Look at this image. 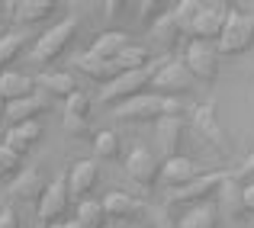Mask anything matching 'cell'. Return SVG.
I'll return each mask as SVG.
<instances>
[{
	"instance_id": "cell-1",
	"label": "cell",
	"mask_w": 254,
	"mask_h": 228,
	"mask_svg": "<svg viewBox=\"0 0 254 228\" xmlns=\"http://www.w3.org/2000/svg\"><path fill=\"white\" fill-rule=\"evenodd\" d=\"M251 49H254V16L242 13V10H232L229 19H225L222 36L216 39L219 58H235V55H245Z\"/></svg>"
},
{
	"instance_id": "cell-2",
	"label": "cell",
	"mask_w": 254,
	"mask_h": 228,
	"mask_svg": "<svg viewBox=\"0 0 254 228\" xmlns=\"http://www.w3.org/2000/svg\"><path fill=\"white\" fill-rule=\"evenodd\" d=\"M74 32H77V16H64L62 23L45 29L42 36H39V42L32 45V61L49 64V61H55V58H62L64 49L71 45V39H74Z\"/></svg>"
},
{
	"instance_id": "cell-3",
	"label": "cell",
	"mask_w": 254,
	"mask_h": 228,
	"mask_svg": "<svg viewBox=\"0 0 254 228\" xmlns=\"http://www.w3.org/2000/svg\"><path fill=\"white\" fill-rule=\"evenodd\" d=\"M229 13H232V6L225 3V0H209V3L203 0L196 19H193V26L187 29L190 42H216V39L222 36V29H225Z\"/></svg>"
},
{
	"instance_id": "cell-4",
	"label": "cell",
	"mask_w": 254,
	"mask_h": 228,
	"mask_svg": "<svg viewBox=\"0 0 254 228\" xmlns=\"http://www.w3.org/2000/svg\"><path fill=\"white\" fill-rule=\"evenodd\" d=\"M232 173H225V171H216V173H199L193 183H187V186H180V190H171V196H168V209H174V206H203V203H209V196H216L219 193V186L229 180Z\"/></svg>"
},
{
	"instance_id": "cell-5",
	"label": "cell",
	"mask_w": 254,
	"mask_h": 228,
	"mask_svg": "<svg viewBox=\"0 0 254 228\" xmlns=\"http://www.w3.org/2000/svg\"><path fill=\"white\" fill-rule=\"evenodd\" d=\"M190 80H203V84H212L219 77V52L216 42H190L184 49V61Z\"/></svg>"
},
{
	"instance_id": "cell-6",
	"label": "cell",
	"mask_w": 254,
	"mask_h": 228,
	"mask_svg": "<svg viewBox=\"0 0 254 228\" xmlns=\"http://www.w3.org/2000/svg\"><path fill=\"white\" fill-rule=\"evenodd\" d=\"M148 87H151V68L148 71H119L110 84L100 87V100L119 106V103H126V100L138 97V93H145Z\"/></svg>"
},
{
	"instance_id": "cell-7",
	"label": "cell",
	"mask_w": 254,
	"mask_h": 228,
	"mask_svg": "<svg viewBox=\"0 0 254 228\" xmlns=\"http://www.w3.org/2000/svg\"><path fill=\"white\" fill-rule=\"evenodd\" d=\"M36 209H39V222L42 225L64 222V212L71 209V190H68V177L64 173H58L52 183H45Z\"/></svg>"
},
{
	"instance_id": "cell-8",
	"label": "cell",
	"mask_w": 254,
	"mask_h": 228,
	"mask_svg": "<svg viewBox=\"0 0 254 228\" xmlns=\"http://www.w3.org/2000/svg\"><path fill=\"white\" fill-rule=\"evenodd\" d=\"M151 87H155L151 93H158V97H180L190 87V74L177 58H168L158 68H151Z\"/></svg>"
},
{
	"instance_id": "cell-9",
	"label": "cell",
	"mask_w": 254,
	"mask_h": 228,
	"mask_svg": "<svg viewBox=\"0 0 254 228\" xmlns=\"http://www.w3.org/2000/svg\"><path fill=\"white\" fill-rule=\"evenodd\" d=\"M161 103H164V97L145 90V93H138V97L119 103L113 113H116V119H123V122H158V119H161Z\"/></svg>"
},
{
	"instance_id": "cell-10",
	"label": "cell",
	"mask_w": 254,
	"mask_h": 228,
	"mask_svg": "<svg viewBox=\"0 0 254 228\" xmlns=\"http://www.w3.org/2000/svg\"><path fill=\"white\" fill-rule=\"evenodd\" d=\"M126 173H129L138 186L151 190V186L158 183V177H161V161H158V154L151 148L138 145V148H132L129 158H126Z\"/></svg>"
},
{
	"instance_id": "cell-11",
	"label": "cell",
	"mask_w": 254,
	"mask_h": 228,
	"mask_svg": "<svg viewBox=\"0 0 254 228\" xmlns=\"http://www.w3.org/2000/svg\"><path fill=\"white\" fill-rule=\"evenodd\" d=\"M68 177V190H71V199H90L93 186L100 183V161H90V158H81L71 164V171L64 173Z\"/></svg>"
},
{
	"instance_id": "cell-12",
	"label": "cell",
	"mask_w": 254,
	"mask_h": 228,
	"mask_svg": "<svg viewBox=\"0 0 254 228\" xmlns=\"http://www.w3.org/2000/svg\"><path fill=\"white\" fill-rule=\"evenodd\" d=\"M158 132H155V138H158V154H161L164 161H171V158H177L180 148H184V119H171V116H161L158 119Z\"/></svg>"
},
{
	"instance_id": "cell-13",
	"label": "cell",
	"mask_w": 254,
	"mask_h": 228,
	"mask_svg": "<svg viewBox=\"0 0 254 228\" xmlns=\"http://www.w3.org/2000/svg\"><path fill=\"white\" fill-rule=\"evenodd\" d=\"M36 80V90H42L45 100H68L77 93V80L68 71H42Z\"/></svg>"
},
{
	"instance_id": "cell-14",
	"label": "cell",
	"mask_w": 254,
	"mask_h": 228,
	"mask_svg": "<svg viewBox=\"0 0 254 228\" xmlns=\"http://www.w3.org/2000/svg\"><path fill=\"white\" fill-rule=\"evenodd\" d=\"M196 177H199V167L193 164L190 158L177 154V158H171V161H164V164H161V177H158V180H161L168 190H180V186L193 183Z\"/></svg>"
},
{
	"instance_id": "cell-15",
	"label": "cell",
	"mask_w": 254,
	"mask_h": 228,
	"mask_svg": "<svg viewBox=\"0 0 254 228\" xmlns=\"http://www.w3.org/2000/svg\"><path fill=\"white\" fill-rule=\"evenodd\" d=\"M45 106H49V100L45 97H39V93H32V97H26V100H16V103H6V110H3V119H6V125H23V122H39V116L45 113Z\"/></svg>"
},
{
	"instance_id": "cell-16",
	"label": "cell",
	"mask_w": 254,
	"mask_h": 228,
	"mask_svg": "<svg viewBox=\"0 0 254 228\" xmlns=\"http://www.w3.org/2000/svg\"><path fill=\"white\" fill-rule=\"evenodd\" d=\"M39 138H42V122H23V125H13V129H6L3 135V145L10 148L16 158H26L32 148L39 145Z\"/></svg>"
},
{
	"instance_id": "cell-17",
	"label": "cell",
	"mask_w": 254,
	"mask_h": 228,
	"mask_svg": "<svg viewBox=\"0 0 254 228\" xmlns=\"http://www.w3.org/2000/svg\"><path fill=\"white\" fill-rule=\"evenodd\" d=\"M106 219H116V222H126V219H135L138 212H145V203L129 193H106V199H100Z\"/></svg>"
},
{
	"instance_id": "cell-18",
	"label": "cell",
	"mask_w": 254,
	"mask_h": 228,
	"mask_svg": "<svg viewBox=\"0 0 254 228\" xmlns=\"http://www.w3.org/2000/svg\"><path fill=\"white\" fill-rule=\"evenodd\" d=\"M74 68L81 71L84 77H90L93 84H110V80L119 74L116 64L106 61V58H100V55H93V52H81V55L74 58Z\"/></svg>"
},
{
	"instance_id": "cell-19",
	"label": "cell",
	"mask_w": 254,
	"mask_h": 228,
	"mask_svg": "<svg viewBox=\"0 0 254 228\" xmlns=\"http://www.w3.org/2000/svg\"><path fill=\"white\" fill-rule=\"evenodd\" d=\"M36 93V80L29 74H23V71H3L0 74V97L6 100V103H16V100H26Z\"/></svg>"
},
{
	"instance_id": "cell-20",
	"label": "cell",
	"mask_w": 254,
	"mask_h": 228,
	"mask_svg": "<svg viewBox=\"0 0 254 228\" xmlns=\"http://www.w3.org/2000/svg\"><path fill=\"white\" fill-rule=\"evenodd\" d=\"M52 13H55V0H19V3H13V16L23 26L45 23Z\"/></svg>"
},
{
	"instance_id": "cell-21",
	"label": "cell",
	"mask_w": 254,
	"mask_h": 228,
	"mask_svg": "<svg viewBox=\"0 0 254 228\" xmlns=\"http://www.w3.org/2000/svg\"><path fill=\"white\" fill-rule=\"evenodd\" d=\"M177 228H219V209L216 203H203L187 209L184 216L177 219Z\"/></svg>"
},
{
	"instance_id": "cell-22",
	"label": "cell",
	"mask_w": 254,
	"mask_h": 228,
	"mask_svg": "<svg viewBox=\"0 0 254 228\" xmlns=\"http://www.w3.org/2000/svg\"><path fill=\"white\" fill-rule=\"evenodd\" d=\"M148 61H151V52L145 45H132V42L113 58L116 71H148Z\"/></svg>"
},
{
	"instance_id": "cell-23",
	"label": "cell",
	"mask_w": 254,
	"mask_h": 228,
	"mask_svg": "<svg viewBox=\"0 0 254 228\" xmlns=\"http://www.w3.org/2000/svg\"><path fill=\"white\" fill-rule=\"evenodd\" d=\"M74 222L81 225V228H106V225H110V219H106L100 199H81L77 209H74Z\"/></svg>"
},
{
	"instance_id": "cell-24",
	"label": "cell",
	"mask_w": 254,
	"mask_h": 228,
	"mask_svg": "<svg viewBox=\"0 0 254 228\" xmlns=\"http://www.w3.org/2000/svg\"><path fill=\"white\" fill-rule=\"evenodd\" d=\"M219 212H229L232 219H242L245 209H242V186L235 183V177H229L222 186H219V203H216Z\"/></svg>"
},
{
	"instance_id": "cell-25",
	"label": "cell",
	"mask_w": 254,
	"mask_h": 228,
	"mask_svg": "<svg viewBox=\"0 0 254 228\" xmlns=\"http://www.w3.org/2000/svg\"><path fill=\"white\" fill-rule=\"evenodd\" d=\"M126 45H129L126 32H100V36L93 39L90 52H93V55H100V58H106V61H113V58H116Z\"/></svg>"
},
{
	"instance_id": "cell-26",
	"label": "cell",
	"mask_w": 254,
	"mask_h": 228,
	"mask_svg": "<svg viewBox=\"0 0 254 228\" xmlns=\"http://www.w3.org/2000/svg\"><path fill=\"white\" fill-rule=\"evenodd\" d=\"M93 154H97V161H116L119 154H123V145H119V135L110 129L97 132L93 135Z\"/></svg>"
},
{
	"instance_id": "cell-27",
	"label": "cell",
	"mask_w": 254,
	"mask_h": 228,
	"mask_svg": "<svg viewBox=\"0 0 254 228\" xmlns=\"http://www.w3.org/2000/svg\"><path fill=\"white\" fill-rule=\"evenodd\" d=\"M151 36L158 39V45H164V49H174V45L180 42V36L184 32L174 26V19H171V13H161V16L151 23Z\"/></svg>"
},
{
	"instance_id": "cell-28",
	"label": "cell",
	"mask_w": 254,
	"mask_h": 228,
	"mask_svg": "<svg viewBox=\"0 0 254 228\" xmlns=\"http://www.w3.org/2000/svg\"><path fill=\"white\" fill-rule=\"evenodd\" d=\"M42 190H45V183H39V173H36V171H23L16 180H13V186H10V193H13L16 199L42 196Z\"/></svg>"
},
{
	"instance_id": "cell-29",
	"label": "cell",
	"mask_w": 254,
	"mask_h": 228,
	"mask_svg": "<svg viewBox=\"0 0 254 228\" xmlns=\"http://www.w3.org/2000/svg\"><path fill=\"white\" fill-rule=\"evenodd\" d=\"M26 39L19 36V32H6V36H0V74L3 71H10V64L19 58V52H23Z\"/></svg>"
},
{
	"instance_id": "cell-30",
	"label": "cell",
	"mask_w": 254,
	"mask_h": 228,
	"mask_svg": "<svg viewBox=\"0 0 254 228\" xmlns=\"http://www.w3.org/2000/svg\"><path fill=\"white\" fill-rule=\"evenodd\" d=\"M199 6H203V0H180V3L171 10V19H174V26H177V29L184 32V36H187V29L193 26V19H196Z\"/></svg>"
},
{
	"instance_id": "cell-31",
	"label": "cell",
	"mask_w": 254,
	"mask_h": 228,
	"mask_svg": "<svg viewBox=\"0 0 254 228\" xmlns=\"http://www.w3.org/2000/svg\"><path fill=\"white\" fill-rule=\"evenodd\" d=\"M23 173V158H16L6 145H0V183H10Z\"/></svg>"
},
{
	"instance_id": "cell-32",
	"label": "cell",
	"mask_w": 254,
	"mask_h": 228,
	"mask_svg": "<svg viewBox=\"0 0 254 228\" xmlns=\"http://www.w3.org/2000/svg\"><path fill=\"white\" fill-rule=\"evenodd\" d=\"M64 116H74V119H90V97H87L84 90H77L74 97L64 100Z\"/></svg>"
},
{
	"instance_id": "cell-33",
	"label": "cell",
	"mask_w": 254,
	"mask_h": 228,
	"mask_svg": "<svg viewBox=\"0 0 254 228\" xmlns=\"http://www.w3.org/2000/svg\"><path fill=\"white\" fill-rule=\"evenodd\" d=\"M184 100L180 97H164V103H161V116H171V119H184Z\"/></svg>"
},
{
	"instance_id": "cell-34",
	"label": "cell",
	"mask_w": 254,
	"mask_h": 228,
	"mask_svg": "<svg viewBox=\"0 0 254 228\" xmlns=\"http://www.w3.org/2000/svg\"><path fill=\"white\" fill-rule=\"evenodd\" d=\"M62 129L68 132V135H84V132H87V122H84V119H74V116H64L62 119Z\"/></svg>"
},
{
	"instance_id": "cell-35",
	"label": "cell",
	"mask_w": 254,
	"mask_h": 228,
	"mask_svg": "<svg viewBox=\"0 0 254 228\" xmlns=\"http://www.w3.org/2000/svg\"><path fill=\"white\" fill-rule=\"evenodd\" d=\"M0 228H19V212L13 206H3L0 209Z\"/></svg>"
},
{
	"instance_id": "cell-36",
	"label": "cell",
	"mask_w": 254,
	"mask_h": 228,
	"mask_svg": "<svg viewBox=\"0 0 254 228\" xmlns=\"http://www.w3.org/2000/svg\"><path fill=\"white\" fill-rule=\"evenodd\" d=\"M242 209H245V212H251V216H254V180H251V183H245V186H242Z\"/></svg>"
},
{
	"instance_id": "cell-37",
	"label": "cell",
	"mask_w": 254,
	"mask_h": 228,
	"mask_svg": "<svg viewBox=\"0 0 254 228\" xmlns=\"http://www.w3.org/2000/svg\"><path fill=\"white\" fill-rule=\"evenodd\" d=\"M138 6H142V16L148 19V23H155V16H161V10H158L161 3H155V0H145V3H138Z\"/></svg>"
},
{
	"instance_id": "cell-38",
	"label": "cell",
	"mask_w": 254,
	"mask_h": 228,
	"mask_svg": "<svg viewBox=\"0 0 254 228\" xmlns=\"http://www.w3.org/2000/svg\"><path fill=\"white\" fill-rule=\"evenodd\" d=\"M155 228H177V219H171V212L164 209V212H158V219H155Z\"/></svg>"
},
{
	"instance_id": "cell-39",
	"label": "cell",
	"mask_w": 254,
	"mask_h": 228,
	"mask_svg": "<svg viewBox=\"0 0 254 228\" xmlns=\"http://www.w3.org/2000/svg\"><path fill=\"white\" fill-rule=\"evenodd\" d=\"M248 173H254V151L248 154V161L242 164V171H238V177H248Z\"/></svg>"
},
{
	"instance_id": "cell-40",
	"label": "cell",
	"mask_w": 254,
	"mask_h": 228,
	"mask_svg": "<svg viewBox=\"0 0 254 228\" xmlns=\"http://www.w3.org/2000/svg\"><path fill=\"white\" fill-rule=\"evenodd\" d=\"M106 6H110V10H106V13H110V16H116V13H119V10H123V6H126V3H119V0H113V3H106Z\"/></svg>"
},
{
	"instance_id": "cell-41",
	"label": "cell",
	"mask_w": 254,
	"mask_h": 228,
	"mask_svg": "<svg viewBox=\"0 0 254 228\" xmlns=\"http://www.w3.org/2000/svg\"><path fill=\"white\" fill-rule=\"evenodd\" d=\"M62 228H81V225H77L74 219H64V222H62Z\"/></svg>"
},
{
	"instance_id": "cell-42",
	"label": "cell",
	"mask_w": 254,
	"mask_h": 228,
	"mask_svg": "<svg viewBox=\"0 0 254 228\" xmlns=\"http://www.w3.org/2000/svg\"><path fill=\"white\" fill-rule=\"evenodd\" d=\"M3 110H6V100L0 97V119H3Z\"/></svg>"
},
{
	"instance_id": "cell-43",
	"label": "cell",
	"mask_w": 254,
	"mask_h": 228,
	"mask_svg": "<svg viewBox=\"0 0 254 228\" xmlns=\"http://www.w3.org/2000/svg\"><path fill=\"white\" fill-rule=\"evenodd\" d=\"M106 228H113V225H106Z\"/></svg>"
},
{
	"instance_id": "cell-44",
	"label": "cell",
	"mask_w": 254,
	"mask_h": 228,
	"mask_svg": "<svg viewBox=\"0 0 254 228\" xmlns=\"http://www.w3.org/2000/svg\"><path fill=\"white\" fill-rule=\"evenodd\" d=\"M39 228H45V225H39Z\"/></svg>"
}]
</instances>
